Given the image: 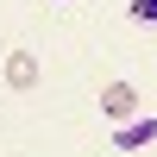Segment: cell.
<instances>
[{
    "label": "cell",
    "mask_w": 157,
    "mask_h": 157,
    "mask_svg": "<svg viewBox=\"0 0 157 157\" xmlns=\"http://www.w3.org/2000/svg\"><path fill=\"white\" fill-rule=\"evenodd\" d=\"M101 113L120 126V120H132V113H145V94H138L132 82H107L101 88Z\"/></svg>",
    "instance_id": "obj_1"
},
{
    "label": "cell",
    "mask_w": 157,
    "mask_h": 157,
    "mask_svg": "<svg viewBox=\"0 0 157 157\" xmlns=\"http://www.w3.org/2000/svg\"><path fill=\"white\" fill-rule=\"evenodd\" d=\"M126 13H132V19L145 25V19H157V0H132V6H126Z\"/></svg>",
    "instance_id": "obj_4"
},
{
    "label": "cell",
    "mask_w": 157,
    "mask_h": 157,
    "mask_svg": "<svg viewBox=\"0 0 157 157\" xmlns=\"http://www.w3.org/2000/svg\"><path fill=\"white\" fill-rule=\"evenodd\" d=\"M151 138H157V113H132V120H120L113 145H120V151H145Z\"/></svg>",
    "instance_id": "obj_2"
},
{
    "label": "cell",
    "mask_w": 157,
    "mask_h": 157,
    "mask_svg": "<svg viewBox=\"0 0 157 157\" xmlns=\"http://www.w3.org/2000/svg\"><path fill=\"white\" fill-rule=\"evenodd\" d=\"M38 75H44V69H38V57H32V50H13V57H6V88H13V94H32V88H38Z\"/></svg>",
    "instance_id": "obj_3"
}]
</instances>
